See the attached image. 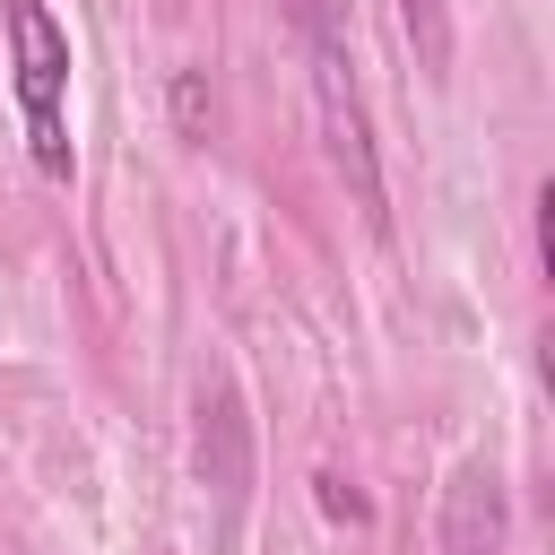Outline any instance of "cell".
<instances>
[{"mask_svg":"<svg viewBox=\"0 0 555 555\" xmlns=\"http://www.w3.org/2000/svg\"><path fill=\"white\" fill-rule=\"evenodd\" d=\"M9 26V87H17V121H26V156L35 173L69 182L78 147H69V26L43 0H0Z\"/></svg>","mask_w":555,"mask_h":555,"instance_id":"6da1fadb","label":"cell"},{"mask_svg":"<svg viewBox=\"0 0 555 555\" xmlns=\"http://www.w3.org/2000/svg\"><path fill=\"white\" fill-rule=\"evenodd\" d=\"M312 35V95H321V139H330V165L347 173L356 208L382 225V165H373V130H364V95H356V52H347V26H304Z\"/></svg>","mask_w":555,"mask_h":555,"instance_id":"7a4b0ae2","label":"cell"},{"mask_svg":"<svg viewBox=\"0 0 555 555\" xmlns=\"http://www.w3.org/2000/svg\"><path fill=\"white\" fill-rule=\"evenodd\" d=\"M494 546H503V477L486 460H468L442 503V555H494Z\"/></svg>","mask_w":555,"mask_h":555,"instance_id":"3957f363","label":"cell"},{"mask_svg":"<svg viewBox=\"0 0 555 555\" xmlns=\"http://www.w3.org/2000/svg\"><path fill=\"white\" fill-rule=\"evenodd\" d=\"M399 26H408V52H416V69L442 87L451 78V0H399Z\"/></svg>","mask_w":555,"mask_h":555,"instance_id":"277c9868","label":"cell"},{"mask_svg":"<svg viewBox=\"0 0 555 555\" xmlns=\"http://www.w3.org/2000/svg\"><path fill=\"white\" fill-rule=\"evenodd\" d=\"M173 130L182 139H208V78L199 69H173Z\"/></svg>","mask_w":555,"mask_h":555,"instance_id":"5b68a950","label":"cell"},{"mask_svg":"<svg viewBox=\"0 0 555 555\" xmlns=\"http://www.w3.org/2000/svg\"><path fill=\"white\" fill-rule=\"evenodd\" d=\"M312 486H321V512H330V520H373V503H364V494H356L338 468H321Z\"/></svg>","mask_w":555,"mask_h":555,"instance_id":"8992f818","label":"cell"}]
</instances>
